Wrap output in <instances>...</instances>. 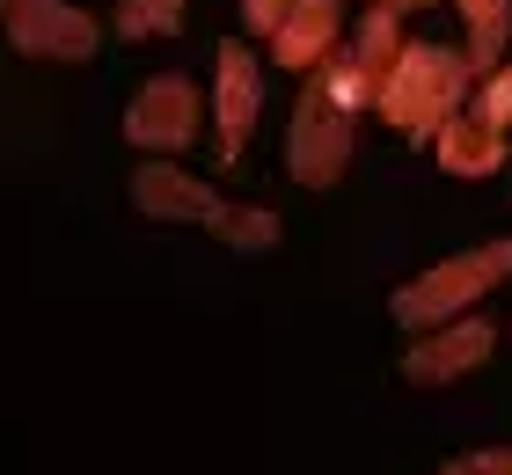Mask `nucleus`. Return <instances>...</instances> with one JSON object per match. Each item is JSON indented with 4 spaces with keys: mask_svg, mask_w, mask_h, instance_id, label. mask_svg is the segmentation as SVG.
<instances>
[{
    "mask_svg": "<svg viewBox=\"0 0 512 475\" xmlns=\"http://www.w3.org/2000/svg\"><path fill=\"white\" fill-rule=\"evenodd\" d=\"M198 88L183 81V74H154L147 88L132 95V110H125V139L139 154H183L198 139Z\"/></svg>",
    "mask_w": 512,
    "mask_h": 475,
    "instance_id": "nucleus-6",
    "label": "nucleus"
},
{
    "mask_svg": "<svg viewBox=\"0 0 512 475\" xmlns=\"http://www.w3.org/2000/svg\"><path fill=\"white\" fill-rule=\"evenodd\" d=\"M469 95H476L469 52H454V44H403L395 66H388V81H381V95H374V110L403 139L432 147V132L447 125L454 110H469Z\"/></svg>",
    "mask_w": 512,
    "mask_h": 475,
    "instance_id": "nucleus-1",
    "label": "nucleus"
},
{
    "mask_svg": "<svg viewBox=\"0 0 512 475\" xmlns=\"http://www.w3.org/2000/svg\"><path fill=\"white\" fill-rule=\"evenodd\" d=\"M461 22H469V66L476 81L505 66V37H512V0H454Z\"/></svg>",
    "mask_w": 512,
    "mask_h": 475,
    "instance_id": "nucleus-11",
    "label": "nucleus"
},
{
    "mask_svg": "<svg viewBox=\"0 0 512 475\" xmlns=\"http://www.w3.org/2000/svg\"><path fill=\"white\" fill-rule=\"evenodd\" d=\"M432 161H439L447 176H498V169H505V132L483 125L476 110H454L447 125L432 132Z\"/></svg>",
    "mask_w": 512,
    "mask_h": 475,
    "instance_id": "nucleus-10",
    "label": "nucleus"
},
{
    "mask_svg": "<svg viewBox=\"0 0 512 475\" xmlns=\"http://www.w3.org/2000/svg\"><path fill=\"white\" fill-rule=\"evenodd\" d=\"M439 475H512V446H483V454H461Z\"/></svg>",
    "mask_w": 512,
    "mask_h": 475,
    "instance_id": "nucleus-15",
    "label": "nucleus"
},
{
    "mask_svg": "<svg viewBox=\"0 0 512 475\" xmlns=\"http://www.w3.org/2000/svg\"><path fill=\"white\" fill-rule=\"evenodd\" d=\"M491 344H498V329L483 315H454L439 329H417V344L403 351V380L410 388H447V380L476 373L483 359H491Z\"/></svg>",
    "mask_w": 512,
    "mask_h": 475,
    "instance_id": "nucleus-7",
    "label": "nucleus"
},
{
    "mask_svg": "<svg viewBox=\"0 0 512 475\" xmlns=\"http://www.w3.org/2000/svg\"><path fill=\"white\" fill-rule=\"evenodd\" d=\"M469 110L483 117V125H512V66H498V74H483L476 81V95H469Z\"/></svg>",
    "mask_w": 512,
    "mask_h": 475,
    "instance_id": "nucleus-14",
    "label": "nucleus"
},
{
    "mask_svg": "<svg viewBox=\"0 0 512 475\" xmlns=\"http://www.w3.org/2000/svg\"><path fill=\"white\" fill-rule=\"evenodd\" d=\"M0 22H8V44L22 59H96V15L66 8V0H0Z\"/></svg>",
    "mask_w": 512,
    "mask_h": 475,
    "instance_id": "nucleus-5",
    "label": "nucleus"
},
{
    "mask_svg": "<svg viewBox=\"0 0 512 475\" xmlns=\"http://www.w3.org/2000/svg\"><path fill=\"white\" fill-rule=\"evenodd\" d=\"M293 15V0H242V22H249V37H264L271 44V30Z\"/></svg>",
    "mask_w": 512,
    "mask_h": 475,
    "instance_id": "nucleus-16",
    "label": "nucleus"
},
{
    "mask_svg": "<svg viewBox=\"0 0 512 475\" xmlns=\"http://www.w3.org/2000/svg\"><path fill=\"white\" fill-rule=\"evenodd\" d=\"M498 278H512V234H505V242H491V249H469V256L432 264L425 278H410L388 307H395V322H403V329H439V322L469 315V307L491 293Z\"/></svg>",
    "mask_w": 512,
    "mask_h": 475,
    "instance_id": "nucleus-3",
    "label": "nucleus"
},
{
    "mask_svg": "<svg viewBox=\"0 0 512 475\" xmlns=\"http://www.w3.org/2000/svg\"><path fill=\"white\" fill-rule=\"evenodd\" d=\"M132 205L147 212V220L213 227L220 242H235V249H271L278 242V212H264V205H227L213 183H198L191 169H176V161H139V169H132Z\"/></svg>",
    "mask_w": 512,
    "mask_h": 475,
    "instance_id": "nucleus-2",
    "label": "nucleus"
},
{
    "mask_svg": "<svg viewBox=\"0 0 512 475\" xmlns=\"http://www.w3.org/2000/svg\"><path fill=\"white\" fill-rule=\"evenodd\" d=\"M344 44V0H293V15L271 30V59L286 74H315Z\"/></svg>",
    "mask_w": 512,
    "mask_h": 475,
    "instance_id": "nucleus-9",
    "label": "nucleus"
},
{
    "mask_svg": "<svg viewBox=\"0 0 512 475\" xmlns=\"http://www.w3.org/2000/svg\"><path fill=\"white\" fill-rule=\"evenodd\" d=\"M344 44H352V59L366 66V74H374V81H388V66H395V52H403V15H395V8H381V0H366V15H359V30L352 37H344Z\"/></svg>",
    "mask_w": 512,
    "mask_h": 475,
    "instance_id": "nucleus-12",
    "label": "nucleus"
},
{
    "mask_svg": "<svg viewBox=\"0 0 512 475\" xmlns=\"http://www.w3.org/2000/svg\"><path fill=\"white\" fill-rule=\"evenodd\" d=\"M183 30V0H118V37L147 44V37H176Z\"/></svg>",
    "mask_w": 512,
    "mask_h": 475,
    "instance_id": "nucleus-13",
    "label": "nucleus"
},
{
    "mask_svg": "<svg viewBox=\"0 0 512 475\" xmlns=\"http://www.w3.org/2000/svg\"><path fill=\"white\" fill-rule=\"evenodd\" d=\"M213 132H220V169H235L242 147H249V132H256V110H264V74H256V59H249V44H220V59H213Z\"/></svg>",
    "mask_w": 512,
    "mask_h": 475,
    "instance_id": "nucleus-8",
    "label": "nucleus"
},
{
    "mask_svg": "<svg viewBox=\"0 0 512 475\" xmlns=\"http://www.w3.org/2000/svg\"><path fill=\"white\" fill-rule=\"evenodd\" d=\"M352 125H359V110L330 103L315 81L300 88L293 132H286V169H293L300 190H330V183L344 176V161H352Z\"/></svg>",
    "mask_w": 512,
    "mask_h": 475,
    "instance_id": "nucleus-4",
    "label": "nucleus"
}]
</instances>
